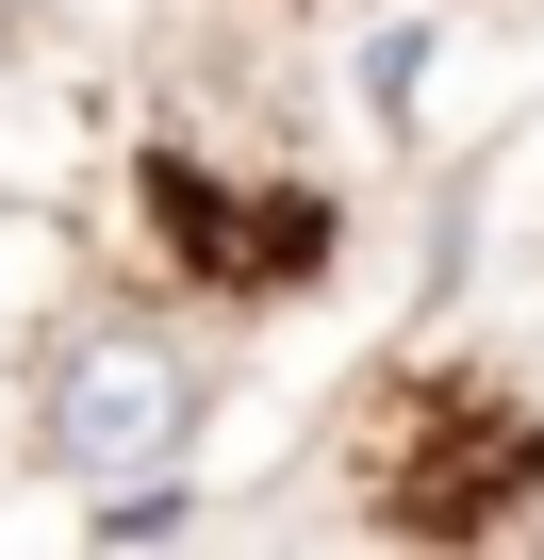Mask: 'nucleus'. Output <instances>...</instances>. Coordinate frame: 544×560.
<instances>
[{"instance_id": "nucleus-1", "label": "nucleus", "mask_w": 544, "mask_h": 560, "mask_svg": "<svg viewBox=\"0 0 544 560\" xmlns=\"http://www.w3.org/2000/svg\"><path fill=\"white\" fill-rule=\"evenodd\" d=\"M198 412H215V380H198V347L149 330V314H67L50 363H34V462H50L83 511H116V494H182Z\"/></svg>"}, {"instance_id": "nucleus-2", "label": "nucleus", "mask_w": 544, "mask_h": 560, "mask_svg": "<svg viewBox=\"0 0 544 560\" xmlns=\"http://www.w3.org/2000/svg\"><path fill=\"white\" fill-rule=\"evenodd\" d=\"M0 18H50V0H0Z\"/></svg>"}]
</instances>
